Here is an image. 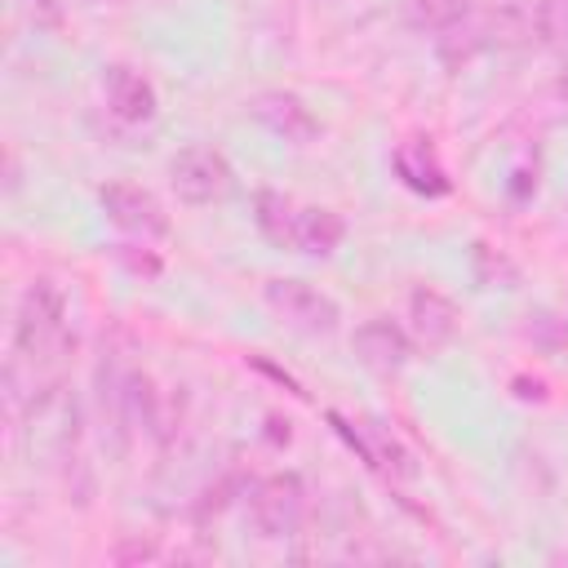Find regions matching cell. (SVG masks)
Masks as SVG:
<instances>
[{"label":"cell","instance_id":"cell-1","mask_svg":"<svg viewBox=\"0 0 568 568\" xmlns=\"http://www.w3.org/2000/svg\"><path fill=\"white\" fill-rule=\"evenodd\" d=\"M75 346L71 333V311L67 297L53 280H31L18 297V315H13V359L27 364L31 373H40L44 386L58 382V364L67 359V351Z\"/></svg>","mask_w":568,"mask_h":568},{"label":"cell","instance_id":"cell-15","mask_svg":"<svg viewBox=\"0 0 568 568\" xmlns=\"http://www.w3.org/2000/svg\"><path fill=\"white\" fill-rule=\"evenodd\" d=\"M115 564H133V559H155V546H146V541H124V546H115V555H111Z\"/></svg>","mask_w":568,"mask_h":568},{"label":"cell","instance_id":"cell-14","mask_svg":"<svg viewBox=\"0 0 568 568\" xmlns=\"http://www.w3.org/2000/svg\"><path fill=\"white\" fill-rule=\"evenodd\" d=\"M524 337H528L541 355H559V351L568 346V320L555 315V311H546V306H537V311L524 315Z\"/></svg>","mask_w":568,"mask_h":568},{"label":"cell","instance_id":"cell-3","mask_svg":"<svg viewBox=\"0 0 568 568\" xmlns=\"http://www.w3.org/2000/svg\"><path fill=\"white\" fill-rule=\"evenodd\" d=\"M248 519L266 541L297 537V528L306 524V484L293 470L257 479L248 488Z\"/></svg>","mask_w":568,"mask_h":568},{"label":"cell","instance_id":"cell-2","mask_svg":"<svg viewBox=\"0 0 568 568\" xmlns=\"http://www.w3.org/2000/svg\"><path fill=\"white\" fill-rule=\"evenodd\" d=\"M169 186L182 204L204 209V204H222L235 186V169L226 164V155L217 146L191 142L169 160Z\"/></svg>","mask_w":568,"mask_h":568},{"label":"cell","instance_id":"cell-6","mask_svg":"<svg viewBox=\"0 0 568 568\" xmlns=\"http://www.w3.org/2000/svg\"><path fill=\"white\" fill-rule=\"evenodd\" d=\"M248 115H253L266 133H275L280 142H288V146H311V142L320 138L315 111H311L297 93H288V89H266V93H257V98L248 102Z\"/></svg>","mask_w":568,"mask_h":568},{"label":"cell","instance_id":"cell-4","mask_svg":"<svg viewBox=\"0 0 568 568\" xmlns=\"http://www.w3.org/2000/svg\"><path fill=\"white\" fill-rule=\"evenodd\" d=\"M262 297H266V306H271L288 328H297V333L328 337V333H337V324H342V306H337L324 288H315V284H306V280H293V275L266 280Z\"/></svg>","mask_w":568,"mask_h":568},{"label":"cell","instance_id":"cell-7","mask_svg":"<svg viewBox=\"0 0 568 568\" xmlns=\"http://www.w3.org/2000/svg\"><path fill=\"white\" fill-rule=\"evenodd\" d=\"M351 355H355L368 373L395 377V373L408 368L413 342H408V333H404L399 324H390L386 315H377V320H364V324L351 333Z\"/></svg>","mask_w":568,"mask_h":568},{"label":"cell","instance_id":"cell-9","mask_svg":"<svg viewBox=\"0 0 568 568\" xmlns=\"http://www.w3.org/2000/svg\"><path fill=\"white\" fill-rule=\"evenodd\" d=\"M408 324H413V337H417L426 351H439V346H448V342L457 337L462 315H457V306H453L439 288L417 284V288L408 293Z\"/></svg>","mask_w":568,"mask_h":568},{"label":"cell","instance_id":"cell-11","mask_svg":"<svg viewBox=\"0 0 568 568\" xmlns=\"http://www.w3.org/2000/svg\"><path fill=\"white\" fill-rule=\"evenodd\" d=\"M297 217H302V209H297L284 191L262 186V191L253 195V222H257V231H262L275 248H297Z\"/></svg>","mask_w":568,"mask_h":568},{"label":"cell","instance_id":"cell-10","mask_svg":"<svg viewBox=\"0 0 568 568\" xmlns=\"http://www.w3.org/2000/svg\"><path fill=\"white\" fill-rule=\"evenodd\" d=\"M390 164H395V178L408 186V191H417V195H448V173H444V164H439V155H435V146H430V138H408V142H399L395 146V155H390Z\"/></svg>","mask_w":568,"mask_h":568},{"label":"cell","instance_id":"cell-8","mask_svg":"<svg viewBox=\"0 0 568 568\" xmlns=\"http://www.w3.org/2000/svg\"><path fill=\"white\" fill-rule=\"evenodd\" d=\"M102 93H106V111L115 120H124V124H146L160 111L155 84L138 67H124V62H111L102 71Z\"/></svg>","mask_w":568,"mask_h":568},{"label":"cell","instance_id":"cell-13","mask_svg":"<svg viewBox=\"0 0 568 568\" xmlns=\"http://www.w3.org/2000/svg\"><path fill=\"white\" fill-rule=\"evenodd\" d=\"M470 13V0H404V18L413 31H453Z\"/></svg>","mask_w":568,"mask_h":568},{"label":"cell","instance_id":"cell-5","mask_svg":"<svg viewBox=\"0 0 568 568\" xmlns=\"http://www.w3.org/2000/svg\"><path fill=\"white\" fill-rule=\"evenodd\" d=\"M98 204H102V213L124 235H138V240H164L169 235L164 204L146 186H138V182H106V186H98Z\"/></svg>","mask_w":568,"mask_h":568},{"label":"cell","instance_id":"cell-12","mask_svg":"<svg viewBox=\"0 0 568 568\" xmlns=\"http://www.w3.org/2000/svg\"><path fill=\"white\" fill-rule=\"evenodd\" d=\"M342 235H346V222L333 209H302V217H297V248L302 253L328 257V253H337Z\"/></svg>","mask_w":568,"mask_h":568}]
</instances>
